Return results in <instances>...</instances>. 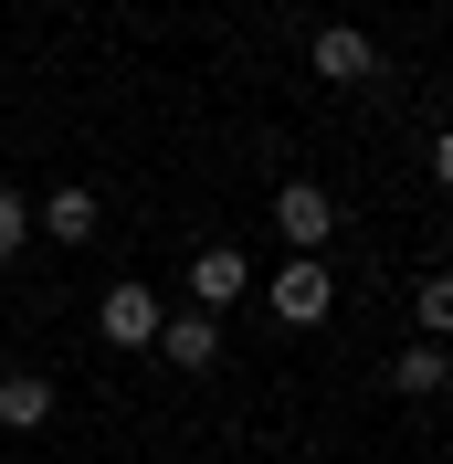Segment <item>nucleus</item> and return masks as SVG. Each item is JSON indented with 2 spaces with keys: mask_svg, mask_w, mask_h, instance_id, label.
Returning a JSON list of instances; mask_svg holds the SVG:
<instances>
[{
  "mask_svg": "<svg viewBox=\"0 0 453 464\" xmlns=\"http://www.w3.org/2000/svg\"><path fill=\"white\" fill-rule=\"evenodd\" d=\"M264 306H275V327H316L327 306H338V275H327L316 254H284L275 285H264Z\"/></svg>",
  "mask_w": 453,
  "mask_h": 464,
  "instance_id": "nucleus-1",
  "label": "nucleus"
},
{
  "mask_svg": "<svg viewBox=\"0 0 453 464\" xmlns=\"http://www.w3.org/2000/svg\"><path fill=\"white\" fill-rule=\"evenodd\" d=\"M95 327H106V348H159V327H169V306L148 285H106V306H95Z\"/></svg>",
  "mask_w": 453,
  "mask_h": 464,
  "instance_id": "nucleus-2",
  "label": "nucleus"
},
{
  "mask_svg": "<svg viewBox=\"0 0 453 464\" xmlns=\"http://www.w3.org/2000/svg\"><path fill=\"white\" fill-rule=\"evenodd\" d=\"M275 222H284V243H295V254H316V243L338 232V201H327L316 179H284V190H275Z\"/></svg>",
  "mask_w": 453,
  "mask_h": 464,
  "instance_id": "nucleus-3",
  "label": "nucleus"
},
{
  "mask_svg": "<svg viewBox=\"0 0 453 464\" xmlns=\"http://www.w3.org/2000/svg\"><path fill=\"white\" fill-rule=\"evenodd\" d=\"M159 359H169V370H211V359H222V317H211V306H179V317L159 327Z\"/></svg>",
  "mask_w": 453,
  "mask_h": 464,
  "instance_id": "nucleus-4",
  "label": "nucleus"
},
{
  "mask_svg": "<svg viewBox=\"0 0 453 464\" xmlns=\"http://www.w3.org/2000/svg\"><path fill=\"white\" fill-rule=\"evenodd\" d=\"M316 74H327V85H369V74H380V43L348 32V22H327L316 32Z\"/></svg>",
  "mask_w": 453,
  "mask_h": 464,
  "instance_id": "nucleus-5",
  "label": "nucleus"
},
{
  "mask_svg": "<svg viewBox=\"0 0 453 464\" xmlns=\"http://www.w3.org/2000/svg\"><path fill=\"white\" fill-rule=\"evenodd\" d=\"M254 285V264L232 254V243H211V254H190V306H211V317H222L232 295Z\"/></svg>",
  "mask_w": 453,
  "mask_h": 464,
  "instance_id": "nucleus-6",
  "label": "nucleus"
},
{
  "mask_svg": "<svg viewBox=\"0 0 453 464\" xmlns=\"http://www.w3.org/2000/svg\"><path fill=\"white\" fill-rule=\"evenodd\" d=\"M53 422V380L43 370H0V433H43Z\"/></svg>",
  "mask_w": 453,
  "mask_h": 464,
  "instance_id": "nucleus-7",
  "label": "nucleus"
},
{
  "mask_svg": "<svg viewBox=\"0 0 453 464\" xmlns=\"http://www.w3.org/2000/svg\"><path fill=\"white\" fill-rule=\"evenodd\" d=\"M443 380H453V348H443V338H411V348L390 359V391H400V401H432Z\"/></svg>",
  "mask_w": 453,
  "mask_h": 464,
  "instance_id": "nucleus-8",
  "label": "nucleus"
},
{
  "mask_svg": "<svg viewBox=\"0 0 453 464\" xmlns=\"http://www.w3.org/2000/svg\"><path fill=\"white\" fill-rule=\"evenodd\" d=\"M95 222H106V211H95V190H85V179L43 190V232H53V243H95Z\"/></svg>",
  "mask_w": 453,
  "mask_h": 464,
  "instance_id": "nucleus-9",
  "label": "nucleus"
},
{
  "mask_svg": "<svg viewBox=\"0 0 453 464\" xmlns=\"http://www.w3.org/2000/svg\"><path fill=\"white\" fill-rule=\"evenodd\" d=\"M411 317H422V338H453V275H432V285L411 295Z\"/></svg>",
  "mask_w": 453,
  "mask_h": 464,
  "instance_id": "nucleus-10",
  "label": "nucleus"
},
{
  "mask_svg": "<svg viewBox=\"0 0 453 464\" xmlns=\"http://www.w3.org/2000/svg\"><path fill=\"white\" fill-rule=\"evenodd\" d=\"M32 243V190H0V264Z\"/></svg>",
  "mask_w": 453,
  "mask_h": 464,
  "instance_id": "nucleus-11",
  "label": "nucleus"
},
{
  "mask_svg": "<svg viewBox=\"0 0 453 464\" xmlns=\"http://www.w3.org/2000/svg\"><path fill=\"white\" fill-rule=\"evenodd\" d=\"M432 179H443V190H453V127H443V138H432Z\"/></svg>",
  "mask_w": 453,
  "mask_h": 464,
  "instance_id": "nucleus-12",
  "label": "nucleus"
}]
</instances>
